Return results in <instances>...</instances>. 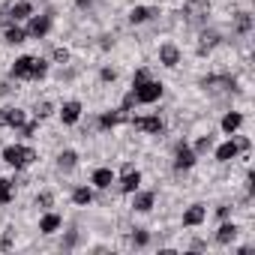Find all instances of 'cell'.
Masks as SVG:
<instances>
[{
    "instance_id": "6da1fadb",
    "label": "cell",
    "mask_w": 255,
    "mask_h": 255,
    "mask_svg": "<svg viewBox=\"0 0 255 255\" xmlns=\"http://www.w3.org/2000/svg\"><path fill=\"white\" fill-rule=\"evenodd\" d=\"M132 93H135V102H156V99L162 96V84H159V81L144 78V81L132 84Z\"/></svg>"
},
{
    "instance_id": "7a4b0ae2",
    "label": "cell",
    "mask_w": 255,
    "mask_h": 255,
    "mask_svg": "<svg viewBox=\"0 0 255 255\" xmlns=\"http://www.w3.org/2000/svg\"><path fill=\"white\" fill-rule=\"evenodd\" d=\"M3 159H6L12 168H24L30 159H36V153H33L30 147H6V150H3Z\"/></svg>"
},
{
    "instance_id": "3957f363",
    "label": "cell",
    "mask_w": 255,
    "mask_h": 255,
    "mask_svg": "<svg viewBox=\"0 0 255 255\" xmlns=\"http://www.w3.org/2000/svg\"><path fill=\"white\" fill-rule=\"evenodd\" d=\"M0 126H24V111L21 108H3L0 111Z\"/></svg>"
},
{
    "instance_id": "277c9868",
    "label": "cell",
    "mask_w": 255,
    "mask_h": 255,
    "mask_svg": "<svg viewBox=\"0 0 255 255\" xmlns=\"http://www.w3.org/2000/svg\"><path fill=\"white\" fill-rule=\"evenodd\" d=\"M33 60L36 57H18L12 66V75L15 78H33Z\"/></svg>"
},
{
    "instance_id": "5b68a950",
    "label": "cell",
    "mask_w": 255,
    "mask_h": 255,
    "mask_svg": "<svg viewBox=\"0 0 255 255\" xmlns=\"http://www.w3.org/2000/svg\"><path fill=\"white\" fill-rule=\"evenodd\" d=\"M192 165H195V153H192L189 147H183V144H180V147H177L174 168H177V171H183V168H192Z\"/></svg>"
},
{
    "instance_id": "8992f818",
    "label": "cell",
    "mask_w": 255,
    "mask_h": 255,
    "mask_svg": "<svg viewBox=\"0 0 255 255\" xmlns=\"http://www.w3.org/2000/svg\"><path fill=\"white\" fill-rule=\"evenodd\" d=\"M135 129H141V132H162V120L159 117H135Z\"/></svg>"
},
{
    "instance_id": "52a82bcc",
    "label": "cell",
    "mask_w": 255,
    "mask_h": 255,
    "mask_svg": "<svg viewBox=\"0 0 255 255\" xmlns=\"http://www.w3.org/2000/svg\"><path fill=\"white\" fill-rule=\"evenodd\" d=\"M48 27H51V21H48V15H36V18L30 21V30H27V33L39 39V36H45V33H48Z\"/></svg>"
},
{
    "instance_id": "ba28073f",
    "label": "cell",
    "mask_w": 255,
    "mask_h": 255,
    "mask_svg": "<svg viewBox=\"0 0 255 255\" xmlns=\"http://www.w3.org/2000/svg\"><path fill=\"white\" fill-rule=\"evenodd\" d=\"M186 15H189V21H198L201 15H207V0H189V3H186Z\"/></svg>"
},
{
    "instance_id": "9c48e42d",
    "label": "cell",
    "mask_w": 255,
    "mask_h": 255,
    "mask_svg": "<svg viewBox=\"0 0 255 255\" xmlns=\"http://www.w3.org/2000/svg\"><path fill=\"white\" fill-rule=\"evenodd\" d=\"M138 183H141V174L132 168V171H123V183H120V189L123 192H135L138 189Z\"/></svg>"
},
{
    "instance_id": "30bf717a",
    "label": "cell",
    "mask_w": 255,
    "mask_h": 255,
    "mask_svg": "<svg viewBox=\"0 0 255 255\" xmlns=\"http://www.w3.org/2000/svg\"><path fill=\"white\" fill-rule=\"evenodd\" d=\"M159 60H162L165 66H177V60H180V51H177L174 45H162V48H159Z\"/></svg>"
},
{
    "instance_id": "8fae6325",
    "label": "cell",
    "mask_w": 255,
    "mask_h": 255,
    "mask_svg": "<svg viewBox=\"0 0 255 255\" xmlns=\"http://www.w3.org/2000/svg\"><path fill=\"white\" fill-rule=\"evenodd\" d=\"M93 183H96L99 189H108V186L114 183V174H111V168H99V171H93Z\"/></svg>"
},
{
    "instance_id": "7c38bea8",
    "label": "cell",
    "mask_w": 255,
    "mask_h": 255,
    "mask_svg": "<svg viewBox=\"0 0 255 255\" xmlns=\"http://www.w3.org/2000/svg\"><path fill=\"white\" fill-rule=\"evenodd\" d=\"M78 114H81V105H78V102H66V105H63V111H60L63 123H75V120H78Z\"/></svg>"
},
{
    "instance_id": "4fadbf2b",
    "label": "cell",
    "mask_w": 255,
    "mask_h": 255,
    "mask_svg": "<svg viewBox=\"0 0 255 255\" xmlns=\"http://www.w3.org/2000/svg\"><path fill=\"white\" fill-rule=\"evenodd\" d=\"M198 222H204V207H201V204L189 207L186 216H183V225H198Z\"/></svg>"
},
{
    "instance_id": "5bb4252c",
    "label": "cell",
    "mask_w": 255,
    "mask_h": 255,
    "mask_svg": "<svg viewBox=\"0 0 255 255\" xmlns=\"http://www.w3.org/2000/svg\"><path fill=\"white\" fill-rule=\"evenodd\" d=\"M30 12H33V6H30V3H24V0H21V3H15V6H12V9L6 12V15H9L12 21H18V18H27Z\"/></svg>"
},
{
    "instance_id": "9a60e30c",
    "label": "cell",
    "mask_w": 255,
    "mask_h": 255,
    "mask_svg": "<svg viewBox=\"0 0 255 255\" xmlns=\"http://www.w3.org/2000/svg\"><path fill=\"white\" fill-rule=\"evenodd\" d=\"M216 42H219V33H216V30H204V33H201V45H198V51L204 54V51H210Z\"/></svg>"
},
{
    "instance_id": "2e32d148",
    "label": "cell",
    "mask_w": 255,
    "mask_h": 255,
    "mask_svg": "<svg viewBox=\"0 0 255 255\" xmlns=\"http://www.w3.org/2000/svg\"><path fill=\"white\" fill-rule=\"evenodd\" d=\"M60 228V216L57 213H48L42 222H39V231H45V234H51V231H57Z\"/></svg>"
},
{
    "instance_id": "e0dca14e",
    "label": "cell",
    "mask_w": 255,
    "mask_h": 255,
    "mask_svg": "<svg viewBox=\"0 0 255 255\" xmlns=\"http://www.w3.org/2000/svg\"><path fill=\"white\" fill-rule=\"evenodd\" d=\"M240 123H243V117H240L237 111H231V114H225V117H222V129H225V132H234Z\"/></svg>"
},
{
    "instance_id": "ac0fdd59",
    "label": "cell",
    "mask_w": 255,
    "mask_h": 255,
    "mask_svg": "<svg viewBox=\"0 0 255 255\" xmlns=\"http://www.w3.org/2000/svg\"><path fill=\"white\" fill-rule=\"evenodd\" d=\"M237 156V144L234 141H228V144H222L219 150H216V159H222V162H228V159H234Z\"/></svg>"
},
{
    "instance_id": "d6986e66",
    "label": "cell",
    "mask_w": 255,
    "mask_h": 255,
    "mask_svg": "<svg viewBox=\"0 0 255 255\" xmlns=\"http://www.w3.org/2000/svg\"><path fill=\"white\" fill-rule=\"evenodd\" d=\"M75 162H78V156H75L72 150H63V153L57 156V165H60L63 171H69V168H75Z\"/></svg>"
},
{
    "instance_id": "ffe728a7",
    "label": "cell",
    "mask_w": 255,
    "mask_h": 255,
    "mask_svg": "<svg viewBox=\"0 0 255 255\" xmlns=\"http://www.w3.org/2000/svg\"><path fill=\"white\" fill-rule=\"evenodd\" d=\"M150 207H153V192H141V195H135V210L147 213Z\"/></svg>"
},
{
    "instance_id": "44dd1931",
    "label": "cell",
    "mask_w": 255,
    "mask_h": 255,
    "mask_svg": "<svg viewBox=\"0 0 255 255\" xmlns=\"http://www.w3.org/2000/svg\"><path fill=\"white\" fill-rule=\"evenodd\" d=\"M234 237H237V228L234 225H222L219 234H216V243H231Z\"/></svg>"
},
{
    "instance_id": "7402d4cb",
    "label": "cell",
    "mask_w": 255,
    "mask_h": 255,
    "mask_svg": "<svg viewBox=\"0 0 255 255\" xmlns=\"http://www.w3.org/2000/svg\"><path fill=\"white\" fill-rule=\"evenodd\" d=\"M6 201H12V180L0 177V204H6Z\"/></svg>"
},
{
    "instance_id": "603a6c76",
    "label": "cell",
    "mask_w": 255,
    "mask_h": 255,
    "mask_svg": "<svg viewBox=\"0 0 255 255\" xmlns=\"http://www.w3.org/2000/svg\"><path fill=\"white\" fill-rule=\"evenodd\" d=\"M234 27H237L240 33H249V30H252V18H249V12H240L237 21H234Z\"/></svg>"
},
{
    "instance_id": "cb8c5ba5",
    "label": "cell",
    "mask_w": 255,
    "mask_h": 255,
    "mask_svg": "<svg viewBox=\"0 0 255 255\" xmlns=\"http://www.w3.org/2000/svg\"><path fill=\"white\" fill-rule=\"evenodd\" d=\"M24 36H27V33H24V30H18V27H12V24L6 27V42L18 45V42H24Z\"/></svg>"
},
{
    "instance_id": "d4e9b609",
    "label": "cell",
    "mask_w": 255,
    "mask_h": 255,
    "mask_svg": "<svg viewBox=\"0 0 255 255\" xmlns=\"http://www.w3.org/2000/svg\"><path fill=\"white\" fill-rule=\"evenodd\" d=\"M72 198H75V204H90V198H93V195H90V189H87V186H78V189L72 192Z\"/></svg>"
},
{
    "instance_id": "484cf974",
    "label": "cell",
    "mask_w": 255,
    "mask_h": 255,
    "mask_svg": "<svg viewBox=\"0 0 255 255\" xmlns=\"http://www.w3.org/2000/svg\"><path fill=\"white\" fill-rule=\"evenodd\" d=\"M150 15H153L150 9H132V12H129V18H132V21H147Z\"/></svg>"
},
{
    "instance_id": "4316f807",
    "label": "cell",
    "mask_w": 255,
    "mask_h": 255,
    "mask_svg": "<svg viewBox=\"0 0 255 255\" xmlns=\"http://www.w3.org/2000/svg\"><path fill=\"white\" fill-rule=\"evenodd\" d=\"M120 117H123L120 111H114V114H102V120H99V123H102V126H114V123H117Z\"/></svg>"
},
{
    "instance_id": "83f0119b",
    "label": "cell",
    "mask_w": 255,
    "mask_h": 255,
    "mask_svg": "<svg viewBox=\"0 0 255 255\" xmlns=\"http://www.w3.org/2000/svg\"><path fill=\"white\" fill-rule=\"evenodd\" d=\"M51 114V102H42V105H36V117L42 120V117H48Z\"/></svg>"
},
{
    "instance_id": "f1b7e54d",
    "label": "cell",
    "mask_w": 255,
    "mask_h": 255,
    "mask_svg": "<svg viewBox=\"0 0 255 255\" xmlns=\"http://www.w3.org/2000/svg\"><path fill=\"white\" fill-rule=\"evenodd\" d=\"M210 144H213V141H210V135L198 138V153H207V150H210Z\"/></svg>"
},
{
    "instance_id": "f546056e",
    "label": "cell",
    "mask_w": 255,
    "mask_h": 255,
    "mask_svg": "<svg viewBox=\"0 0 255 255\" xmlns=\"http://www.w3.org/2000/svg\"><path fill=\"white\" fill-rule=\"evenodd\" d=\"M51 201H54L51 192H42V195H39V207H51Z\"/></svg>"
},
{
    "instance_id": "4dcf8cb0",
    "label": "cell",
    "mask_w": 255,
    "mask_h": 255,
    "mask_svg": "<svg viewBox=\"0 0 255 255\" xmlns=\"http://www.w3.org/2000/svg\"><path fill=\"white\" fill-rule=\"evenodd\" d=\"M132 240H135L138 246H144V243H147V231H135V234H132Z\"/></svg>"
},
{
    "instance_id": "1f68e13d",
    "label": "cell",
    "mask_w": 255,
    "mask_h": 255,
    "mask_svg": "<svg viewBox=\"0 0 255 255\" xmlns=\"http://www.w3.org/2000/svg\"><path fill=\"white\" fill-rule=\"evenodd\" d=\"M21 129H24V135H33L36 132V123H27V126H21Z\"/></svg>"
},
{
    "instance_id": "d6a6232c",
    "label": "cell",
    "mask_w": 255,
    "mask_h": 255,
    "mask_svg": "<svg viewBox=\"0 0 255 255\" xmlns=\"http://www.w3.org/2000/svg\"><path fill=\"white\" fill-rule=\"evenodd\" d=\"M54 57H57V60H60V63H63V60H66V57H69V54H66V51H63V48H57V51H54Z\"/></svg>"
},
{
    "instance_id": "836d02e7",
    "label": "cell",
    "mask_w": 255,
    "mask_h": 255,
    "mask_svg": "<svg viewBox=\"0 0 255 255\" xmlns=\"http://www.w3.org/2000/svg\"><path fill=\"white\" fill-rule=\"evenodd\" d=\"M102 78L105 81H114V69H102Z\"/></svg>"
}]
</instances>
